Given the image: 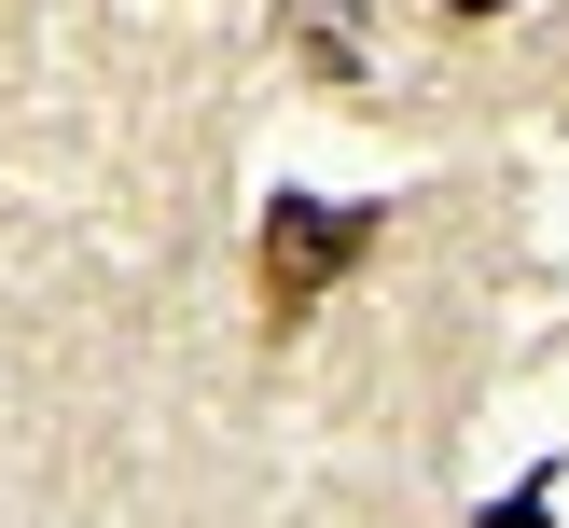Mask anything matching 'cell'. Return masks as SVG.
I'll use <instances>...</instances> for the list:
<instances>
[{
	"instance_id": "1",
	"label": "cell",
	"mask_w": 569,
	"mask_h": 528,
	"mask_svg": "<svg viewBox=\"0 0 569 528\" xmlns=\"http://www.w3.org/2000/svg\"><path fill=\"white\" fill-rule=\"evenodd\" d=\"M376 250V209H333V195L278 181L250 209V292H264V333H306L320 292H348V265Z\"/></svg>"
}]
</instances>
